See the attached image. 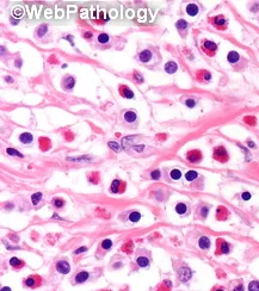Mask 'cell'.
<instances>
[{"label":"cell","mask_w":259,"mask_h":291,"mask_svg":"<svg viewBox=\"0 0 259 291\" xmlns=\"http://www.w3.org/2000/svg\"><path fill=\"white\" fill-rule=\"evenodd\" d=\"M42 194L41 192H36V194H34L32 196H31V202H32V204L34 205H37L40 202H41V199H42Z\"/></svg>","instance_id":"obj_33"},{"label":"cell","mask_w":259,"mask_h":291,"mask_svg":"<svg viewBox=\"0 0 259 291\" xmlns=\"http://www.w3.org/2000/svg\"><path fill=\"white\" fill-rule=\"evenodd\" d=\"M212 23H214L215 26H217V28H220V29H224L226 25H227V20H226L222 16L215 17V18L212 19Z\"/></svg>","instance_id":"obj_16"},{"label":"cell","mask_w":259,"mask_h":291,"mask_svg":"<svg viewBox=\"0 0 259 291\" xmlns=\"http://www.w3.org/2000/svg\"><path fill=\"white\" fill-rule=\"evenodd\" d=\"M186 159L191 164H197L202 160V153L200 150H190L186 153Z\"/></svg>","instance_id":"obj_4"},{"label":"cell","mask_w":259,"mask_h":291,"mask_svg":"<svg viewBox=\"0 0 259 291\" xmlns=\"http://www.w3.org/2000/svg\"><path fill=\"white\" fill-rule=\"evenodd\" d=\"M128 218H129V221H130V222L136 223V222H139V221H140V218H141V214H140L139 211H131V212L129 214Z\"/></svg>","instance_id":"obj_25"},{"label":"cell","mask_w":259,"mask_h":291,"mask_svg":"<svg viewBox=\"0 0 259 291\" xmlns=\"http://www.w3.org/2000/svg\"><path fill=\"white\" fill-rule=\"evenodd\" d=\"M171 288H172V283H171V280H164V282L160 284V286L158 288V291H170L171 290Z\"/></svg>","instance_id":"obj_26"},{"label":"cell","mask_w":259,"mask_h":291,"mask_svg":"<svg viewBox=\"0 0 259 291\" xmlns=\"http://www.w3.org/2000/svg\"><path fill=\"white\" fill-rule=\"evenodd\" d=\"M5 80H7V82H13V79H12L11 76H6Z\"/></svg>","instance_id":"obj_48"},{"label":"cell","mask_w":259,"mask_h":291,"mask_svg":"<svg viewBox=\"0 0 259 291\" xmlns=\"http://www.w3.org/2000/svg\"><path fill=\"white\" fill-rule=\"evenodd\" d=\"M74 85H75V79L73 76H71V75L63 76L62 82H61V86H62V88L65 91H71L74 87Z\"/></svg>","instance_id":"obj_3"},{"label":"cell","mask_w":259,"mask_h":291,"mask_svg":"<svg viewBox=\"0 0 259 291\" xmlns=\"http://www.w3.org/2000/svg\"><path fill=\"white\" fill-rule=\"evenodd\" d=\"M170 177H171L173 180H179L180 177H182V172H180L179 170L174 168V170H172V171L170 172Z\"/></svg>","instance_id":"obj_32"},{"label":"cell","mask_w":259,"mask_h":291,"mask_svg":"<svg viewBox=\"0 0 259 291\" xmlns=\"http://www.w3.org/2000/svg\"><path fill=\"white\" fill-rule=\"evenodd\" d=\"M55 267H56V271L60 272V273H62V274H67V273H69V271H71V266H69V264H68L66 260H60V261H57Z\"/></svg>","instance_id":"obj_7"},{"label":"cell","mask_w":259,"mask_h":291,"mask_svg":"<svg viewBox=\"0 0 259 291\" xmlns=\"http://www.w3.org/2000/svg\"><path fill=\"white\" fill-rule=\"evenodd\" d=\"M198 246H200L201 249H208L210 247V239L207 236H202L198 240Z\"/></svg>","instance_id":"obj_22"},{"label":"cell","mask_w":259,"mask_h":291,"mask_svg":"<svg viewBox=\"0 0 259 291\" xmlns=\"http://www.w3.org/2000/svg\"><path fill=\"white\" fill-rule=\"evenodd\" d=\"M52 202H53V205H54L55 208H57V209H60V208H62V206L65 205V202H63V199H61V198H54Z\"/></svg>","instance_id":"obj_34"},{"label":"cell","mask_w":259,"mask_h":291,"mask_svg":"<svg viewBox=\"0 0 259 291\" xmlns=\"http://www.w3.org/2000/svg\"><path fill=\"white\" fill-rule=\"evenodd\" d=\"M233 291H244V285L240 283V284H238L234 289H233Z\"/></svg>","instance_id":"obj_46"},{"label":"cell","mask_w":259,"mask_h":291,"mask_svg":"<svg viewBox=\"0 0 259 291\" xmlns=\"http://www.w3.org/2000/svg\"><path fill=\"white\" fill-rule=\"evenodd\" d=\"M19 141H20L23 145H30V143H32V141H34V136H32L30 133H23V134H20V136H19Z\"/></svg>","instance_id":"obj_14"},{"label":"cell","mask_w":259,"mask_h":291,"mask_svg":"<svg viewBox=\"0 0 259 291\" xmlns=\"http://www.w3.org/2000/svg\"><path fill=\"white\" fill-rule=\"evenodd\" d=\"M107 146H109L113 152H119V150H121V146L118 145L117 142H115V141H110V142H107Z\"/></svg>","instance_id":"obj_37"},{"label":"cell","mask_w":259,"mask_h":291,"mask_svg":"<svg viewBox=\"0 0 259 291\" xmlns=\"http://www.w3.org/2000/svg\"><path fill=\"white\" fill-rule=\"evenodd\" d=\"M6 153L8 154V155H12V156H18V158H23V155L18 152V150H16V149H13V148H7L6 149Z\"/></svg>","instance_id":"obj_35"},{"label":"cell","mask_w":259,"mask_h":291,"mask_svg":"<svg viewBox=\"0 0 259 291\" xmlns=\"http://www.w3.org/2000/svg\"><path fill=\"white\" fill-rule=\"evenodd\" d=\"M248 291H259V282L253 280L248 284Z\"/></svg>","instance_id":"obj_36"},{"label":"cell","mask_w":259,"mask_h":291,"mask_svg":"<svg viewBox=\"0 0 259 291\" xmlns=\"http://www.w3.org/2000/svg\"><path fill=\"white\" fill-rule=\"evenodd\" d=\"M1 291H11V289H10V288H6V286H5V288H2V289H1Z\"/></svg>","instance_id":"obj_50"},{"label":"cell","mask_w":259,"mask_h":291,"mask_svg":"<svg viewBox=\"0 0 259 291\" xmlns=\"http://www.w3.org/2000/svg\"><path fill=\"white\" fill-rule=\"evenodd\" d=\"M123 182H119L118 179H115L110 186V192L111 194H121L123 192V190H121V185H123Z\"/></svg>","instance_id":"obj_13"},{"label":"cell","mask_w":259,"mask_h":291,"mask_svg":"<svg viewBox=\"0 0 259 291\" xmlns=\"http://www.w3.org/2000/svg\"><path fill=\"white\" fill-rule=\"evenodd\" d=\"M176 211H177L178 215H185L186 211H188V206H186V204H184V203H178V204L176 205Z\"/></svg>","instance_id":"obj_24"},{"label":"cell","mask_w":259,"mask_h":291,"mask_svg":"<svg viewBox=\"0 0 259 291\" xmlns=\"http://www.w3.org/2000/svg\"><path fill=\"white\" fill-rule=\"evenodd\" d=\"M25 285L29 288H36V286L41 285V278L38 276H30L25 280Z\"/></svg>","instance_id":"obj_9"},{"label":"cell","mask_w":259,"mask_h":291,"mask_svg":"<svg viewBox=\"0 0 259 291\" xmlns=\"http://www.w3.org/2000/svg\"><path fill=\"white\" fill-rule=\"evenodd\" d=\"M89 182L97 185L99 183V173L98 172H93V173H90L89 174Z\"/></svg>","instance_id":"obj_27"},{"label":"cell","mask_w":259,"mask_h":291,"mask_svg":"<svg viewBox=\"0 0 259 291\" xmlns=\"http://www.w3.org/2000/svg\"><path fill=\"white\" fill-rule=\"evenodd\" d=\"M131 248H133V242L130 241V242L125 243V246H124V247H122V250H123V252H127V253H130Z\"/></svg>","instance_id":"obj_41"},{"label":"cell","mask_w":259,"mask_h":291,"mask_svg":"<svg viewBox=\"0 0 259 291\" xmlns=\"http://www.w3.org/2000/svg\"><path fill=\"white\" fill-rule=\"evenodd\" d=\"M89 278H90V273H89L87 271H80V272H78L77 276L74 277V282H75L77 284H80V283L86 282Z\"/></svg>","instance_id":"obj_11"},{"label":"cell","mask_w":259,"mask_h":291,"mask_svg":"<svg viewBox=\"0 0 259 291\" xmlns=\"http://www.w3.org/2000/svg\"><path fill=\"white\" fill-rule=\"evenodd\" d=\"M160 176H161V173H160L159 170H154V171L151 173V177H152V179H154V180L160 179Z\"/></svg>","instance_id":"obj_42"},{"label":"cell","mask_w":259,"mask_h":291,"mask_svg":"<svg viewBox=\"0 0 259 291\" xmlns=\"http://www.w3.org/2000/svg\"><path fill=\"white\" fill-rule=\"evenodd\" d=\"M215 291H223V289H221V288H218V289H216Z\"/></svg>","instance_id":"obj_51"},{"label":"cell","mask_w":259,"mask_h":291,"mask_svg":"<svg viewBox=\"0 0 259 291\" xmlns=\"http://www.w3.org/2000/svg\"><path fill=\"white\" fill-rule=\"evenodd\" d=\"M197 177H198V173H197L196 171H189V172L185 174V179H186L188 182H192V180L197 179Z\"/></svg>","instance_id":"obj_31"},{"label":"cell","mask_w":259,"mask_h":291,"mask_svg":"<svg viewBox=\"0 0 259 291\" xmlns=\"http://www.w3.org/2000/svg\"><path fill=\"white\" fill-rule=\"evenodd\" d=\"M123 119H124L127 123H135L136 119H137V116H136V113H135L134 111L128 110V111H125V112L123 113Z\"/></svg>","instance_id":"obj_12"},{"label":"cell","mask_w":259,"mask_h":291,"mask_svg":"<svg viewBox=\"0 0 259 291\" xmlns=\"http://www.w3.org/2000/svg\"><path fill=\"white\" fill-rule=\"evenodd\" d=\"M241 198H242L244 200H248V199L251 198V194H250V192H244V194H241Z\"/></svg>","instance_id":"obj_45"},{"label":"cell","mask_w":259,"mask_h":291,"mask_svg":"<svg viewBox=\"0 0 259 291\" xmlns=\"http://www.w3.org/2000/svg\"><path fill=\"white\" fill-rule=\"evenodd\" d=\"M50 146H52V143H50V140L48 137H41L40 139V147H41L42 150H48L50 148Z\"/></svg>","instance_id":"obj_23"},{"label":"cell","mask_w":259,"mask_h":291,"mask_svg":"<svg viewBox=\"0 0 259 291\" xmlns=\"http://www.w3.org/2000/svg\"><path fill=\"white\" fill-rule=\"evenodd\" d=\"M91 36H92V34H91V32H86V34H85V38H90Z\"/></svg>","instance_id":"obj_49"},{"label":"cell","mask_w":259,"mask_h":291,"mask_svg":"<svg viewBox=\"0 0 259 291\" xmlns=\"http://www.w3.org/2000/svg\"><path fill=\"white\" fill-rule=\"evenodd\" d=\"M177 69H178V64H177L176 62H173V61H168V62L165 64V72L168 73V74H173V73H176Z\"/></svg>","instance_id":"obj_17"},{"label":"cell","mask_w":259,"mask_h":291,"mask_svg":"<svg viewBox=\"0 0 259 291\" xmlns=\"http://www.w3.org/2000/svg\"><path fill=\"white\" fill-rule=\"evenodd\" d=\"M86 250H87V247H80V248H78V249L74 252V254L78 255V254H81V253H84V252H86Z\"/></svg>","instance_id":"obj_44"},{"label":"cell","mask_w":259,"mask_h":291,"mask_svg":"<svg viewBox=\"0 0 259 291\" xmlns=\"http://www.w3.org/2000/svg\"><path fill=\"white\" fill-rule=\"evenodd\" d=\"M202 47H203V50L206 51V54L210 55V56H212V55H214V52H215V51H216V49H217L216 43H214L212 41H208V40H204V41H203Z\"/></svg>","instance_id":"obj_6"},{"label":"cell","mask_w":259,"mask_h":291,"mask_svg":"<svg viewBox=\"0 0 259 291\" xmlns=\"http://www.w3.org/2000/svg\"><path fill=\"white\" fill-rule=\"evenodd\" d=\"M214 159L218 160L220 162H226L228 160V154L223 147H217L214 149Z\"/></svg>","instance_id":"obj_2"},{"label":"cell","mask_w":259,"mask_h":291,"mask_svg":"<svg viewBox=\"0 0 259 291\" xmlns=\"http://www.w3.org/2000/svg\"><path fill=\"white\" fill-rule=\"evenodd\" d=\"M197 79L202 82H208L211 79V74L208 70H198L197 73Z\"/></svg>","instance_id":"obj_15"},{"label":"cell","mask_w":259,"mask_h":291,"mask_svg":"<svg viewBox=\"0 0 259 291\" xmlns=\"http://www.w3.org/2000/svg\"><path fill=\"white\" fill-rule=\"evenodd\" d=\"M158 58L160 60L159 54L153 51L152 48L145 49L141 52H139V55H137V60L145 66H154L158 63Z\"/></svg>","instance_id":"obj_1"},{"label":"cell","mask_w":259,"mask_h":291,"mask_svg":"<svg viewBox=\"0 0 259 291\" xmlns=\"http://www.w3.org/2000/svg\"><path fill=\"white\" fill-rule=\"evenodd\" d=\"M97 41L101 44H105V43H107L110 41V36L107 34H99L98 37H97Z\"/></svg>","instance_id":"obj_30"},{"label":"cell","mask_w":259,"mask_h":291,"mask_svg":"<svg viewBox=\"0 0 259 291\" xmlns=\"http://www.w3.org/2000/svg\"><path fill=\"white\" fill-rule=\"evenodd\" d=\"M119 94H121V97L127 98V99L134 98V92L128 86H125V85H121L119 86Z\"/></svg>","instance_id":"obj_10"},{"label":"cell","mask_w":259,"mask_h":291,"mask_svg":"<svg viewBox=\"0 0 259 291\" xmlns=\"http://www.w3.org/2000/svg\"><path fill=\"white\" fill-rule=\"evenodd\" d=\"M247 145L250 146L251 148H256V145H254V143H253L252 141H248V142H247Z\"/></svg>","instance_id":"obj_47"},{"label":"cell","mask_w":259,"mask_h":291,"mask_svg":"<svg viewBox=\"0 0 259 291\" xmlns=\"http://www.w3.org/2000/svg\"><path fill=\"white\" fill-rule=\"evenodd\" d=\"M188 22H185L184 19H180V20H178L177 23H176V28L179 30V31H184L185 29H188Z\"/></svg>","instance_id":"obj_28"},{"label":"cell","mask_w":259,"mask_h":291,"mask_svg":"<svg viewBox=\"0 0 259 291\" xmlns=\"http://www.w3.org/2000/svg\"><path fill=\"white\" fill-rule=\"evenodd\" d=\"M136 264L140 266V267H147L149 265V259L145 255H139L136 258Z\"/></svg>","instance_id":"obj_19"},{"label":"cell","mask_w":259,"mask_h":291,"mask_svg":"<svg viewBox=\"0 0 259 291\" xmlns=\"http://www.w3.org/2000/svg\"><path fill=\"white\" fill-rule=\"evenodd\" d=\"M111 247H112V241H111V240H109V239L104 240L103 242H102V248H103V249H105V250L110 249Z\"/></svg>","instance_id":"obj_38"},{"label":"cell","mask_w":259,"mask_h":291,"mask_svg":"<svg viewBox=\"0 0 259 291\" xmlns=\"http://www.w3.org/2000/svg\"><path fill=\"white\" fill-rule=\"evenodd\" d=\"M208 211H209V208H208L207 205H203V206L201 208V210H200V215L204 218V217L208 215Z\"/></svg>","instance_id":"obj_40"},{"label":"cell","mask_w":259,"mask_h":291,"mask_svg":"<svg viewBox=\"0 0 259 291\" xmlns=\"http://www.w3.org/2000/svg\"><path fill=\"white\" fill-rule=\"evenodd\" d=\"M198 11H200V8H198V6H197L196 4H189V5L186 6V13H188L189 16H191V17L198 14Z\"/></svg>","instance_id":"obj_18"},{"label":"cell","mask_w":259,"mask_h":291,"mask_svg":"<svg viewBox=\"0 0 259 291\" xmlns=\"http://www.w3.org/2000/svg\"><path fill=\"white\" fill-rule=\"evenodd\" d=\"M191 276H192V272H191V270H190L189 267H186V266L182 267V268L178 271V277H179V279H180L182 283H186V282L191 278Z\"/></svg>","instance_id":"obj_5"},{"label":"cell","mask_w":259,"mask_h":291,"mask_svg":"<svg viewBox=\"0 0 259 291\" xmlns=\"http://www.w3.org/2000/svg\"><path fill=\"white\" fill-rule=\"evenodd\" d=\"M134 79H135L136 82H140V84L143 82V76L141 74H139V72H136V70L134 72Z\"/></svg>","instance_id":"obj_39"},{"label":"cell","mask_w":259,"mask_h":291,"mask_svg":"<svg viewBox=\"0 0 259 291\" xmlns=\"http://www.w3.org/2000/svg\"><path fill=\"white\" fill-rule=\"evenodd\" d=\"M185 104H186V106H189V107H195V105H196V100H195V99H188V100L185 101Z\"/></svg>","instance_id":"obj_43"},{"label":"cell","mask_w":259,"mask_h":291,"mask_svg":"<svg viewBox=\"0 0 259 291\" xmlns=\"http://www.w3.org/2000/svg\"><path fill=\"white\" fill-rule=\"evenodd\" d=\"M229 250H230V247L228 242L223 241L222 239L217 240V252H216L217 254H227L229 253Z\"/></svg>","instance_id":"obj_8"},{"label":"cell","mask_w":259,"mask_h":291,"mask_svg":"<svg viewBox=\"0 0 259 291\" xmlns=\"http://www.w3.org/2000/svg\"><path fill=\"white\" fill-rule=\"evenodd\" d=\"M10 265H11L12 267H16V268H22V267L25 265V262H24L23 260L18 259V258L13 256V258L10 259Z\"/></svg>","instance_id":"obj_20"},{"label":"cell","mask_w":259,"mask_h":291,"mask_svg":"<svg viewBox=\"0 0 259 291\" xmlns=\"http://www.w3.org/2000/svg\"><path fill=\"white\" fill-rule=\"evenodd\" d=\"M239 58H240V56H239V54H238L236 51H229V52H228L227 60H228L229 63L234 64V63H236V62L239 61Z\"/></svg>","instance_id":"obj_21"},{"label":"cell","mask_w":259,"mask_h":291,"mask_svg":"<svg viewBox=\"0 0 259 291\" xmlns=\"http://www.w3.org/2000/svg\"><path fill=\"white\" fill-rule=\"evenodd\" d=\"M47 30H48V26H47L46 24L40 25V26L37 28V30H36V35H37V37H42L43 35H46Z\"/></svg>","instance_id":"obj_29"}]
</instances>
